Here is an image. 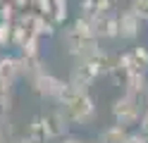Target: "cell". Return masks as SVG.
<instances>
[{
	"label": "cell",
	"mask_w": 148,
	"mask_h": 143,
	"mask_svg": "<svg viewBox=\"0 0 148 143\" xmlns=\"http://www.w3.org/2000/svg\"><path fill=\"white\" fill-rule=\"evenodd\" d=\"M17 62L14 60H0V91H5V88H10L12 81H14V76H17Z\"/></svg>",
	"instance_id": "4"
},
{
	"label": "cell",
	"mask_w": 148,
	"mask_h": 143,
	"mask_svg": "<svg viewBox=\"0 0 148 143\" xmlns=\"http://www.w3.org/2000/svg\"><path fill=\"white\" fill-rule=\"evenodd\" d=\"M81 143H84V141H81Z\"/></svg>",
	"instance_id": "10"
},
{
	"label": "cell",
	"mask_w": 148,
	"mask_h": 143,
	"mask_svg": "<svg viewBox=\"0 0 148 143\" xmlns=\"http://www.w3.org/2000/svg\"><path fill=\"white\" fill-rule=\"evenodd\" d=\"M67 112H69V117L74 122H88L91 117H93V100L88 98L86 93H81V91H74V95L67 100Z\"/></svg>",
	"instance_id": "1"
},
{
	"label": "cell",
	"mask_w": 148,
	"mask_h": 143,
	"mask_svg": "<svg viewBox=\"0 0 148 143\" xmlns=\"http://www.w3.org/2000/svg\"><path fill=\"white\" fill-rule=\"evenodd\" d=\"M132 12L141 19V22H148V0H132Z\"/></svg>",
	"instance_id": "6"
},
{
	"label": "cell",
	"mask_w": 148,
	"mask_h": 143,
	"mask_svg": "<svg viewBox=\"0 0 148 143\" xmlns=\"http://www.w3.org/2000/svg\"><path fill=\"white\" fill-rule=\"evenodd\" d=\"M138 19L132 10L129 12H124L122 17H119V22H117V34L122 36V38H136V34H138Z\"/></svg>",
	"instance_id": "3"
},
{
	"label": "cell",
	"mask_w": 148,
	"mask_h": 143,
	"mask_svg": "<svg viewBox=\"0 0 148 143\" xmlns=\"http://www.w3.org/2000/svg\"><path fill=\"white\" fill-rule=\"evenodd\" d=\"M127 143H143V141L138 138V136H129V138H127Z\"/></svg>",
	"instance_id": "7"
},
{
	"label": "cell",
	"mask_w": 148,
	"mask_h": 143,
	"mask_svg": "<svg viewBox=\"0 0 148 143\" xmlns=\"http://www.w3.org/2000/svg\"><path fill=\"white\" fill-rule=\"evenodd\" d=\"M112 114H115V119L122 124V127L134 124V122L138 119V105H136V100L132 98V95L119 98V100L115 103V107H112Z\"/></svg>",
	"instance_id": "2"
},
{
	"label": "cell",
	"mask_w": 148,
	"mask_h": 143,
	"mask_svg": "<svg viewBox=\"0 0 148 143\" xmlns=\"http://www.w3.org/2000/svg\"><path fill=\"white\" fill-rule=\"evenodd\" d=\"M19 143H36V141H19Z\"/></svg>",
	"instance_id": "9"
},
{
	"label": "cell",
	"mask_w": 148,
	"mask_h": 143,
	"mask_svg": "<svg viewBox=\"0 0 148 143\" xmlns=\"http://www.w3.org/2000/svg\"><path fill=\"white\" fill-rule=\"evenodd\" d=\"M127 131L122 124H115V127H108L103 133H100V141L103 143H127Z\"/></svg>",
	"instance_id": "5"
},
{
	"label": "cell",
	"mask_w": 148,
	"mask_h": 143,
	"mask_svg": "<svg viewBox=\"0 0 148 143\" xmlns=\"http://www.w3.org/2000/svg\"><path fill=\"white\" fill-rule=\"evenodd\" d=\"M64 143H81V141H79V138H67Z\"/></svg>",
	"instance_id": "8"
}]
</instances>
